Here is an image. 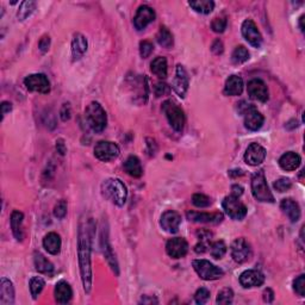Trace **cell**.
Masks as SVG:
<instances>
[{"label": "cell", "mask_w": 305, "mask_h": 305, "mask_svg": "<svg viewBox=\"0 0 305 305\" xmlns=\"http://www.w3.org/2000/svg\"><path fill=\"white\" fill-rule=\"evenodd\" d=\"M93 229L92 221H81L78 235V256L80 266L81 280L85 292L89 293L92 287V266H91V230Z\"/></svg>", "instance_id": "cell-1"}, {"label": "cell", "mask_w": 305, "mask_h": 305, "mask_svg": "<svg viewBox=\"0 0 305 305\" xmlns=\"http://www.w3.org/2000/svg\"><path fill=\"white\" fill-rule=\"evenodd\" d=\"M102 193L105 198L117 206H123L127 202L128 191L119 179H106L102 184Z\"/></svg>", "instance_id": "cell-2"}, {"label": "cell", "mask_w": 305, "mask_h": 305, "mask_svg": "<svg viewBox=\"0 0 305 305\" xmlns=\"http://www.w3.org/2000/svg\"><path fill=\"white\" fill-rule=\"evenodd\" d=\"M85 118H86V122L91 128V130L95 131L97 134L102 133L106 128V112H105V110L99 102H91L89 106L86 107V111H85Z\"/></svg>", "instance_id": "cell-3"}, {"label": "cell", "mask_w": 305, "mask_h": 305, "mask_svg": "<svg viewBox=\"0 0 305 305\" xmlns=\"http://www.w3.org/2000/svg\"><path fill=\"white\" fill-rule=\"evenodd\" d=\"M252 193L256 201L262 202V203H273L274 197L272 192L269 191L268 185H267L265 172L260 169L256 172L252 178Z\"/></svg>", "instance_id": "cell-4"}, {"label": "cell", "mask_w": 305, "mask_h": 305, "mask_svg": "<svg viewBox=\"0 0 305 305\" xmlns=\"http://www.w3.org/2000/svg\"><path fill=\"white\" fill-rule=\"evenodd\" d=\"M162 111L166 114L171 127L178 133H181L185 127V113L175 102L166 101L162 104Z\"/></svg>", "instance_id": "cell-5"}, {"label": "cell", "mask_w": 305, "mask_h": 305, "mask_svg": "<svg viewBox=\"0 0 305 305\" xmlns=\"http://www.w3.org/2000/svg\"><path fill=\"white\" fill-rule=\"evenodd\" d=\"M193 268L203 280H217L224 275L223 269L211 263L207 260H193Z\"/></svg>", "instance_id": "cell-6"}, {"label": "cell", "mask_w": 305, "mask_h": 305, "mask_svg": "<svg viewBox=\"0 0 305 305\" xmlns=\"http://www.w3.org/2000/svg\"><path fill=\"white\" fill-rule=\"evenodd\" d=\"M223 209H224L227 215L233 218L234 221H242L247 215V207L240 201L239 197L235 196H228L224 198L222 203Z\"/></svg>", "instance_id": "cell-7"}, {"label": "cell", "mask_w": 305, "mask_h": 305, "mask_svg": "<svg viewBox=\"0 0 305 305\" xmlns=\"http://www.w3.org/2000/svg\"><path fill=\"white\" fill-rule=\"evenodd\" d=\"M119 152H121L119 147L110 141H101L95 147L96 157L101 161H104V162L118 157Z\"/></svg>", "instance_id": "cell-8"}, {"label": "cell", "mask_w": 305, "mask_h": 305, "mask_svg": "<svg viewBox=\"0 0 305 305\" xmlns=\"http://www.w3.org/2000/svg\"><path fill=\"white\" fill-rule=\"evenodd\" d=\"M24 84L26 89L31 92H38L42 95L51 92V83L45 74H31L26 76Z\"/></svg>", "instance_id": "cell-9"}, {"label": "cell", "mask_w": 305, "mask_h": 305, "mask_svg": "<svg viewBox=\"0 0 305 305\" xmlns=\"http://www.w3.org/2000/svg\"><path fill=\"white\" fill-rule=\"evenodd\" d=\"M242 35L246 38V41L254 48H260L262 45V36H261L259 29L252 19H246L242 23Z\"/></svg>", "instance_id": "cell-10"}, {"label": "cell", "mask_w": 305, "mask_h": 305, "mask_svg": "<svg viewBox=\"0 0 305 305\" xmlns=\"http://www.w3.org/2000/svg\"><path fill=\"white\" fill-rule=\"evenodd\" d=\"M252 248L245 239H236L231 245V256L235 262L243 263L251 259Z\"/></svg>", "instance_id": "cell-11"}, {"label": "cell", "mask_w": 305, "mask_h": 305, "mask_svg": "<svg viewBox=\"0 0 305 305\" xmlns=\"http://www.w3.org/2000/svg\"><path fill=\"white\" fill-rule=\"evenodd\" d=\"M190 85V79L189 74H187L186 69L184 68V66L178 64L177 66V72H175V78L173 80V90L180 98H185L186 96L187 90H189Z\"/></svg>", "instance_id": "cell-12"}, {"label": "cell", "mask_w": 305, "mask_h": 305, "mask_svg": "<svg viewBox=\"0 0 305 305\" xmlns=\"http://www.w3.org/2000/svg\"><path fill=\"white\" fill-rule=\"evenodd\" d=\"M166 252L173 259H180L189 252V243L183 237H174L167 242Z\"/></svg>", "instance_id": "cell-13"}, {"label": "cell", "mask_w": 305, "mask_h": 305, "mask_svg": "<svg viewBox=\"0 0 305 305\" xmlns=\"http://www.w3.org/2000/svg\"><path fill=\"white\" fill-rule=\"evenodd\" d=\"M247 91L248 96L251 97L252 99H254V101L265 102L268 101L269 98L268 89H267L266 84L263 83L262 80H260V79H253V80L249 81Z\"/></svg>", "instance_id": "cell-14"}, {"label": "cell", "mask_w": 305, "mask_h": 305, "mask_svg": "<svg viewBox=\"0 0 305 305\" xmlns=\"http://www.w3.org/2000/svg\"><path fill=\"white\" fill-rule=\"evenodd\" d=\"M155 17V11L152 10L151 6H147V5H142L137 10L136 16L134 17V25L137 30H143L147 26L151 24L152 22H154Z\"/></svg>", "instance_id": "cell-15"}, {"label": "cell", "mask_w": 305, "mask_h": 305, "mask_svg": "<svg viewBox=\"0 0 305 305\" xmlns=\"http://www.w3.org/2000/svg\"><path fill=\"white\" fill-rule=\"evenodd\" d=\"M180 223H181V216L179 215L178 212L172 210L163 212L160 218L161 228L169 234L178 233Z\"/></svg>", "instance_id": "cell-16"}, {"label": "cell", "mask_w": 305, "mask_h": 305, "mask_svg": "<svg viewBox=\"0 0 305 305\" xmlns=\"http://www.w3.org/2000/svg\"><path fill=\"white\" fill-rule=\"evenodd\" d=\"M266 157V149L257 143H252L248 146L245 152V161L251 166H259Z\"/></svg>", "instance_id": "cell-17"}, {"label": "cell", "mask_w": 305, "mask_h": 305, "mask_svg": "<svg viewBox=\"0 0 305 305\" xmlns=\"http://www.w3.org/2000/svg\"><path fill=\"white\" fill-rule=\"evenodd\" d=\"M265 283V275L256 269H248L240 275V284L245 289H252V287L261 286Z\"/></svg>", "instance_id": "cell-18"}, {"label": "cell", "mask_w": 305, "mask_h": 305, "mask_svg": "<svg viewBox=\"0 0 305 305\" xmlns=\"http://www.w3.org/2000/svg\"><path fill=\"white\" fill-rule=\"evenodd\" d=\"M187 219L196 223H211V224H218L223 221V215L219 212H197V211H189L186 213Z\"/></svg>", "instance_id": "cell-19"}, {"label": "cell", "mask_w": 305, "mask_h": 305, "mask_svg": "<svg viewBox=\"0 0 305 305\" xmlns=\"http://www.w3.org/2000/svg\"><path fill=\"white\" fill-rule=\"evenodd\" d=\"M14 303V287L12 281L2 278L0 281V304L12 305Z\"/></svg>", "instance_id": "cell-20"}, {"label": "cell", "mask_w": 305, "mask_h": 305, "mask_svg": "<svg viewBox=\"0 0 305 305\" xmlns=\"http://www.w3.org/2000/svg\"><path fill=\"white\" fill-rule=\"evenodd\" d=\"M280 209L283 210V212L289 217V219L292 223H296L301 218V207L297 202H295L291 198L283 199L280 203Z\"/></svg>", "instance_id": "cell-21"}, {"label": "cell", "mask_w": 305, "mask_h": 305, "mask_svg": "<svg viewBox=\"0 0 305 305\" xmlns=\"http://www.w3.org/2000/svg\"><path fill=\"white\" fill-rule=\"evenodd\" d=\"M263 116L253 107L245 114V127L251 131H256L263 125Z\"/></svg>", "instance_id": "cell-22"}, {"label": "cell", "mask_w": 305, "mask_h": 305, "mask_svg": "<svg viewBox=\"0 0 305 305\" xmlns=\"http://www.w3.org/2000/svg\"><path fill=\"white\" fill-rule=\"evenodd\" d=\"M301 156L295 152H287L279 159V165L284 171L292 172L296 171L301 166Z\"/></svg>", "instance_id": "cell-23"}, {"label": "cell", "mask_w": 305, "mask_h": 305, "mask_svg": "<svg viewBox=\"0 0 305 305\" xmlns=\"http://www.w3.org/2000/svg\"><path fill=\"white\" fill-rule=\"evenodd\" d=\"M73 291L72 287L69 286V284L67 281H58L55 286V299L58 304H67L69 303L70 299H72Z\"/></svg>", "instance_id": "cell-24"}, {"label": "cell", "mask_w": 305, "mask_h": 305, "mask_svg": "<svg viewBox=\"0 0 305 305\" xmlns=\"http://www.w3.org/2000/svg\"><path fill=\"white\" fill-rule=\"evenodd\" d=\"M87 40L84 35L75 34L72 41V55L74 60H80L87 51Z\"/></svg>", "instance_id": "cell-25"}, {"label": "cell", "mask_w": 305, "mask_h": 305, "mask_svg": "<svg viewBox=\"0 0 305 305\" xmlns=\"http://www.w3.org/2000/svg\"><path fill=\"white\" fill-rule=\"evenodd\" d=\"M243 91V80L241 76L231 75L225 81L224 95L225 96H240Z\"/></svg>", "instance_id": "cell-26"}, {"label": "cell", "mask_w": 305, "mask_h": 305, "mask_svg": "<svg viewBox=\"0 0 305 305\" xmlns=\"http://www.w3.org/2000/svg\"><path fill=\"white\" fill-rule=\"evenodd\" d=\"M43 247L49 254L57 255L61 251V239L56 233L47 234L43 239Z\"/></svg>", "instance_id": "cell-27"}, {"label": "cell", "mask_w": 305, "mask_h": 305, "mask_svg": "<svg viewBox=\"0 0 305 305\" xmlns=\"http://www.w3.org/2000/svg\"><path fill=\"white\" fill-rule=\"evenodd\" d=\"M23 216L19 211H13L11 215V229H12L13 236L16 237L17 241H22L23 240Z\"/></svg>", "instance_id": "cell-28"}, {"label": "cell", "mask_w": 305, "mask_h": 305, "mask_svg": "<svg viewBox=\"0 0 305 305\" xmlns=\"http://www.w3.org/2000/svg\"><path fill=\"white\" fill-rule=\"evenodd\" d=\"M124 169L129 175L134 178H140L142 175L143 169L141 161L136 156H129L127 161L124 162Z\"/></svg>", "instance_id": "cell-29"}, {"label": "cell", "mask_w": 305, "mask_h": 305, "mask_svg": "<svg viewBox=\"0 0 305 305\" xmlns=\"http://www.w3.org/2000/svg\"><path fill=\"white\" fill-rule=\"evenodd\" d=\"M34 263L40 273L51 275L52 272H54V266H52V263L48 259H46L42 254L36 253L34 255Z\"/></svg>", "instance_id": "cell-30"}, {"label": "cell", "mask_w": 305, "mask_h": 305, "mask_svg": "<svg viewBox=\"0 0 305 305\" xmlns=\"http://www.w3.org/2000/svg\"><path fill=\"white\" fill-rule=\"evenodd\" d=\"M102 253H104L105 259L107 260L108 265H110L111 268H112V271L116 272V274L118 275L119 273L118 263H117L116 257H114L112 248H111L110 245H108L107 237H102Z\"/></svg>", "instance_id": "cell-31"}, {"label": "cell", "mask_w": 305, "mask_h": 305, "mask_svg": "<svg viewBox=\"0 0 305 305\" xmlns=\"http://www.w3.org/2000/svg\"><path fill=\"white\" fill-rule=\"evenodd\" d=\"M151 69H152V72L157 76V78L165 79L167 76V60H166V57L159 56V57L154 58L152 64H151Z\"/></svg>", "instance_id": "cell-32"}, {"label": "cell", "mask_w": 305, "mask_h": 305, "mask_svg": "<svg viewBox=\"0 0 305 305\" xmlns=\"http://www.w3.org/2000/svg\"><path fill=\"white\" fill-rule=\"evenodd\" d=\"M189 5L196 12L203 13V14H209L212 12V10L215 8V2L212 0H197V1H190Z\"/></svg>", "instance_id": "cell-33"}, {"label": "cell", "mask_w": 305, "mask_h": 305, "mask_svg": "<svg viewBox=\"0 0 305 305\" xmlns=\"http://www.w3.org/2000/svg\"><path fill=\"white\" fill-rule=\"evenodd\" d=\"M35 8H36V2L31 1V0H26V1H23L22 4H20L18 12H17V18L20 22H23V20H25L28 17H30L32 12L35 11Z\"/></svg>", "instance_id": "cell-34"}, {"label": "cell", "mask_w": 305, "mask_h": 305, "mask_svg": "<svg viewBox=\"0 0 305 305\" xmlns=\"http://www.w3.org/2000/svg\"><path fill=\"white\" fill-rule=\"evenodd\" d=\"M156 38L159 45L163 48H171L173 46V35L166 26H161Z\"/></svg>", "instance_id": "cell-35"}, {"label": "cell", "mask_w": 305, "mask_h": 305, "mask_svg": "<svg viewBox=\"0 0 305 305\" xmlns=\"http://www.w3.org/2000/svg\"><path fill=\"white\" fill-rule=\"evenodd\" d=\"M248 58H249V51L243 46L236 47L235 51H233V55H231V60H233V62L235 64L245 63Z\"/></svg>", "instance_id": "cell-36"}, {"label": "cell", "mask_w": 305, "mask_h": 305, "mask_svg": "<svg viewBox=\"0 0 305 305\" xmlns=\"http://www.w3.org/2000/svg\"><path fill=\"white\" fill-rule=\"evenodd\" d=\"M29 286H30V292H31L32 297L37 298V296L42 292L43 289H45L46 281L43 278H41V277H34L30 280Z\"/></svg>", "instance_id": "cell-37"}, {"label": "cell", "mask_w": 305, "mask_h": 305, "mask_svg": "<svg viewBox=\"0 0 305 305\" xmlns=\"http://www.w3.org/2000/svg\"><path fill=\"white\" fill-rule=\"evenodd\" d=\"M210 253L215 259H222L227 253V245L223 241H216L210 245Z\"/></svg>", "instance_id": "cell-38"}, {"label": "cell", "mask_w": 305, "mask_h": 305, "mask_svg": "<svg viewBox=\"0 0 305 305\" xmlns=\"http://www.w3.org/2000/svg\"><path fill=\"white\" fill-rule=\"evenodd\" d=\"M233 299H234L233 290L229 289V287H225V289H223V290H221V291L218 292V295H217L216 302L218 304L228 305V304L233 303Z\"/></svg>", "instance_id": "cell-39"}, {"label": "cell", "mask_w": 305, "mask_h": 305, "mask_svg": "<svg viewBox=\"0 0 305 305\" xmlns=\"http://www.w3.org/2000/svg\"><path fill=\"white\" fill-rule=\"evenodd\" d=\"M192 203L197 207H207L211 205V199L202 193H196L192 197Z\"/></svg>", "instance_id": "cell-40"}, {"label": "cell", "mask_w": 305, "mask_h": 305, "mask_svg": "<svg viewBox=\"0 0 305 305\" xmlns=\"http://www.w3.org/2000/svg\"><path fill=\"white\" fill-rule=\"evenodd\" d=\"M227 24L228 20L225 17H216V18L212 20V23H211V28H212V30L217 32V34H222V32L227 29Z\"/></svg>", "instance_id": "cell-41"}, {"label": "cell", "mask_w": 305, "mask_h": 305, "mask_svg": "<svg viewBox=\"0 0 305 305\" xmlns=\"http://www.w3.org/2000/svg\"><path fill=\"white\" fill-rule=\"evenodd\" d=\"M274 189L278 191V192L283 193L286 192V191H289L292 187V181L290 180L289 178H280L278 179L277 181L274 183Z\"/></svg>", "instance_id": "cell-42"}, {"label": "cell", "mask_w": 305, "mask_h": 305, "mask_svg": "<svg viewBox=\"0 0 305 305\" xmlns=\"http://www.w3.org/2000/svg\"><path fill=\"white\" fill-rule=\"evenodd\" d=\"M209 298H210V291L207 289H205V287H202V289H199L195 295L196 303L199 304V305H203V304L206 303V302L209 301Z\"/></svg>", "instance_id": "cell-43"}, {"label": "cell", "mask_w": 305, "mask_h": 305, "mask_svg": "<svg viewBox=\"0 0 305 305\" xmlns=\"http://www.w3.org/2000/svg\"><path fill=\"white\" fill-rule=\"evenodd\" d=\"M293 289L295 291L298 293L301 297H304L305 296V275L302 274L293 281Z\"/></svg>", "instance_id": "cell-44"}, {"label": "cell", "mask_w": 305, "mask_h": 305, "mask_svg": "<svg viewBox=\"0 0 305 305\" xmlns=\"http://www.w3.org/2000/svg\"><path fill=\"white\" fill-rule=\"evenodd\" d=\"M67 215V203L64 201H60L54 207V216L58 219H62Z\"/></svg>", "instance_id": "cell-45"}, {"label": "cell", "mask_w": 305, "mask_h": 305, "mask_svg": "<svg viewBox=\"0 0 305 305\" xmlns=\"http://www.w3.org/2000/svg\"><path fill=\"white\" fill-rule=\"evenodd\" d=\"M154 51V46L149 41H142L140 45V54L143 58L151 56V54Z\"/></svg>", "instance_id": "cell-46"}, {"label": "cell", "mask_w": 305, "mask_h": 305, "mask_svg": "<svg viewBox=\"0 0 305 305\" xmlns=\"http://www.w3.org/2000/svg\"><path fill=\"white\" fill-rule=\"evenodd\" d=\"M154 92L156 97H162L168 95V93L171 92V89H169L168 85L165 83H157L154 87Z\"/></svg>", "instance_id": "cell-47"}, {"label": "cell", "mask_w": 305, "mask_h": 305, "mask_svg": "<svg viewBox=\"0 0 305 305\" xmlns=\"http://www.w3.org/2000/svg\"><path fill=\"white\" fill-rule=\"evenodd\" d=\"M49 47H51V37L45 35V36L41 38L40 42H38V48H40V51L42 52H47Z\"/></svg>", "instance_id": "cell-48"}, {"label": "cell", "mask_w": 305, "mask_h": 305, "mask_svg": "<svg viewBox=\"0 0 305 305\" xmlns=\"http://www.w3.org/2000/svg\"><path fill=\"white\" fill-rule=\"evenodd\" d=\"M253 107H255L254 105L248 104V102H241L240 104H237V111H239V112L241 114H246L249 110H252Z\"/></svg>", "instance_id": "cell-49"}, {"label": "cell", "mask_w": 305, "mask_h": 305, "mask_svg": "<svg viewBox=\"0 0 305 305\" xmlns=\"http://www.w3.org/2000/svg\"><path fill=\"white\" fill-rule=\"evenodd\" d=\"M211 51H212L213 54H216V55L222 54L223 51H224V49H223L222 41L221 40H216L215 42L212 43V46H211Z\"/></svg>", "instance_id": "cell-50"}, {"label": "cell", "mask_w": 305, "mask_h": 305, "mask_svg": "<svg viewBox=\"0 0 305 305\" xmlns=\"http://www.w3.org/2000/svg\"><path fill=\"white\" fill-rule=\"evenodd\" d=\"M61 118H62L63 122L68 121L70 118V105L69 104H63L62 108H61Z\"/></svg>", "instance_id": "cell-51"}, {"label": "cell", "mask_w": 305, "mask_h": 305, "mask_svg": "<svg viewBox=\"0 0 305 305\" xmlns=\"http://www.w3.org/2000/svg\"><path fill=\"white\" fill-rule=\"evenodd\" d=\"M56 151L61 155H64L67 152V147L64 145V141L62 139H58L56 141Z\"/></svg>", "instance_id": "cell-52"}, {"label": "cell", "mask_w": 305, "mask_h": 305, "mask_svg": "<svg viewBox=\"0 0 305 305\" xmlns=\"http://www.w3.org/2000/svg\"><path fill=\"white\" fill-rule=\"evenodd\" d=\"M274 299V292L272 291L271 289H266L263 291V301L267 302V303H272Z\"/></svg>", "instance_id": "cell-53"}, {"label": "cell", "mask_w": 305, "mask_h": 305, "mask_svg": "<svg viewBox=\"0 0 305 305\" xmlns=\"http://www.w3.org/2000/svg\"><path fill=\"white\" fill-rule=\"evenodd\" d=\"M11 110H12V106H11V102H1V113H2V117L6 116V114L10 112Z\"/></svg>", "instance_id": "cell-54"}, {"label": "cell", "mask_w": 305, "mask_h": 305, "mask_svg": "<svg viewBox=\"0 0 305 305\" xmlns=\"http://www.w3.org/2000/svg\"><path fill=\"white\" fill-rule=\"evenodd\" d=\"M231 190H233V196H235V197H240V196H242L243 187L240 186V185H234V186L231 187Z\"/></svg>", "instance_id": "cell-55"}, {"label": "cell", "mask_w": 305, "mask_h": 305, "mask_svg": "<svg viewBox=\"0 0 305 305\" xmlns=\"http://www.w3.org/2000/svg\"><path fill=\"white\" fill-rule=\"evenodd\" d=\"M141 303L143 304H152V303H157V299L155 298H147V297H143L142 301H141Z\"/></svg>", "instance_id": "cell-56"}, {"label": "cell", "mask_w": 305, "mask_h": 305, "mask_svg": "<svg viewBox=\"0 0 305 305\" xmlns=\"http://www.w3.org/2000/svg\"><path fill=\"white\" fill-rule=\"evenodd\" d=\"M303 22H304V16H302L301 18H299V26H301V30H302V31H304Z\"/></svg>", "instance_id": "cell-57"}]
</instances>
